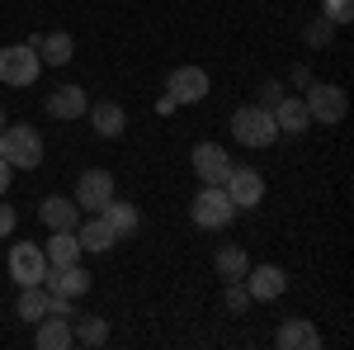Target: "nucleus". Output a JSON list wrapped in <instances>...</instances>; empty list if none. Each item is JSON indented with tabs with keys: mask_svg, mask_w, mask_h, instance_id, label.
<instances>
[{
	"mask_svg": "<svg viewBox=\"0 0 354 350\" xmlns=\"http://www.w3.org/2000/svg\"><path fill=\"white\" fill-rule=\"evenodd\" d=\"M227 128H232V137H236L241 147H255V152H265V147L279 142V123H274L270 109H260V105H241L232 114Z\"/></svg>",
	"mask_w": 354,
	"mask_h": 350,
	"instance_id": "1",
	"label": "nucleus"
},
{
	"mask_svg": "<svg viewBox=\"0 0 354 350\" xmlns=\"http://www.w3.org/2000/svg\"><path fill=\"white\" fill-rule=\"evenodd\" d=\"M0 157L15 166V170H38L43 166V133L15 123V128H0Z\"/></svg>",
	"mask_w": 354,
	"mask_h": 350,
	"instance_id": "2",
	"label": "nucleus"
},
{
	"mask_svg": "<svg viewBox=\"0 0 354 350\" xmlns=\"http://www.w3.org/2000/svg\"><path fill=\"white\" fill-rule=\"evenodd\" d=\"M189 218H194V227H203V232H222L236 218V204L227 199L222 185H198V194L189 204Z\"/></svg>",
	"mask_w": 354,
	"mask_h": 350,
	"instance_id": "3",
	"label": "nucleus"
},
{
	"mask_svg": "<svg viewBox=\"0 0 354 350\" xmlns=\"http://www.w3.org/2000/svg\"><path fill=\"white\" fill-rule=\"evenodd\" d=\"M38 71H43L38 48H28V43H10V48H0V85L24 90V85L38 81Z\"/></svg>",
	"mask_w": 354,
	"mask_h": 350,
	"instance_id": "4",
	"label": "nucleus"
},
{
	"mask_svg": "<svg viewBox=\"0 0 354 350\" xmlns=\"http://www.w3.org/2000/svg\"><path fill=\"white\" fill-rule=\"evenodd\" d=\"M307 114H312V123H340L345 114H350V100H345V90L330 81H307Z\"/></svg>",
	"mask_w": 354,
	"mask_h": 350,
	"instance_id": "5",
	"label": "nucleus"
},
{
	"mask_svg": "<svg viewBox=\"0 0 354 350\" xmlns=\"http://www.w3.org/2000/svg\"><path fill=\"white\" fill-rule=\"evenodd\" d=\"M208 90H213V81H208L203 67H175V71L165 76V100H170V105H198Z\"/></svg>",
	"mask_w": 354,
	"mask_h": 350,
	"instance_id": "6",
	"label": "nucleus"
},
{
	"mask_svg": "<svg viewBox=\"0 0 354 350\" xmlns=\"http://www.w3.org/2000/svg\"><path fill=\"white\" fill-rule=\"evenodd\" d=\"M5 265H10V279H15L19 289H28V284H43V274H48V256H43V246H33V242H15Z\"/></svg>",
	"mask_w": 354,
	"mask_h": 350,
	"instance_id": "7",
	"label": "nucleus"
},
{
	"mask_svg": "<svg viewBox=\"0 0 354 350\" xmlns=\"http://www.w3.org/2000/svg\"><path fill=\"white\" fill-rule=\"evenodd\" d=\"M222 189H227V199H232V204H236V213H241V209H255V204L265 199V175H260V170H250V166L232 161Z\"/></svg>",
	"mask_w": 354,
	"mask_h": 350,
	"instance_id": "8",
	"label": "nucleus"
},
{
	"mask_svg": "<svg viewBox=\"0 0 354 350\" xmlns=\"http://www.w3.org/2000/svg\"><path fill=\"white\" fill-rule=\"evenodd\" d=\"M76 209L81 213H100L104 204L113 199V175L104 170V166H95V170H81V180H76Z\"/></svg>",
	"mask_w": 354,
	"mask_h": 350,
	"instance_id": "9",
	"label": "nucleus"
},
{
	"mask_svg": "<svg viewBox=\"0 0 354 350\" xmlns=\"http://www.w3.org/2000/svg\"><path fill=\"white\" fill-rule=\"evenodd\" d=\"M90 284H95V274H90L81 261H76V265H48V274H43V289H48V294H62V298H85Z\"/></svg>",
	"mask_w": 354,
	"mask_h": 350,
	"instance_id": "10",
	"label": "nucleus"
},
{
	"mask_svg": "<svg viewBox=\"0 0 354 350\" xmlns=\"http://www.w3.org/2000/svg\"><path fill=\"white\" fill-rule=\"evenodd\" d=\"M189 166H194V175H198V185H222L227 170H232V157H227V147H218V142H198L189 152Z\"/></svg>",
	"mask_w": 354,
	"mask_h": 350,
	"instance_id": "11",
	"label": "nucleus"
},
{
	"mask_svg": "<svg viewBox=\"0 0 354 350\" xmlns=\"http://www.w3.org/2000/svg\"><path fill=\"white\" fill-rule=\"evenodd\" d=\"M241 284H245V294H250V303H274V298L288 294V274L279 265H250Z\"/></svg>",
	"mask_w": 354,
	"mask_h": 350,
	"instance_id": "12",
	"label": "nucleus"
},
{
	"mask_svg": "<svg viewBox=\"0 0 354 350\" xmlns=\"http://www.w3.org/2000/svg\"><path fill=\"white\" fill-rule=\"evenodd\" d=\"M38 218H43V227L48 232H76V222H81V209H76V199H62V194H48L43 204H38Z\"/></svg>",
	"mask_w": 354,
	"mask_h": 350,
	"instance_id": "13",
	"label": "nucleus"
},
{
	"mask_svg": "<svg viewBox=\"0 0 354 350\" xmlns=\"http://www.w3.org/2000/svg\"><path fill=\"white\" fill-rule=\"evenodd\" d=\"M274 346L279 350H322V331H317V322H307V317H288V322L274 331Z\"/></svg>",
	"mask_w": 354,
	"mask_h": 350,
	"instance_id": "14",
	"label": "nucleus"
},
{
	"mask_svg": "<svg viewBox=\"0 0 354 350\" xmlns=\"http://www.w3.org/2000/svg\"><path fill=\"white\" fill-rule=\"evenodd\" d=\"M76 242H81V251L104 256V251H113V246H118V237H113V227L100 213H85L81 222H76Z\"/></svg>",
	"mask_w": 354,
	"mask_h": 350,
	"instance_id": "15",
	"label": "nucleus"
},
{
	"mask_svg": "<svg viewBox=\"0 0 354 350\" xmlns=\"http://www.w3.org/2000/svg\"><path fill=\"white\" fill-rule=\"evenodd\" d=\"M270 114H274V123H279V133H288V137H302L307 128H312L307 105H302V100H293V95H279V105H274Z\"/></svg>",
	"mask_w": 354,
	"mask_h": 350,
	"instance_id": "16",
	"label": "nucleus"
},
{
	"mask_svg": "<svg viewBox=\"0 0 354 350\" xmlns=\"http://www.w3.org/2000/svg\"><path fill=\"white\" fill-rule=\"evenodd\" d=\"M100 218L113 227V237H118V242H123V237H133L137 227H142V209H137V204H123L118 194H113L109 204L100 209Z\"/></svg>",
	"mask_w": 354,
	"mask_h": 350,
	"instance_id": "17",
	"label": "nucleus"
},
{
	"mask_svg": "<svg viewBox=\"0 0 354 350\" xmlns=\"http://www.w3.org/2000/svg\"><path fill=\"white\" fill-rule=\"evenodd\" d=\"M85 109H90V100H85L81 85H57L48 95V114L53 119H85Z\"/></svg>",
	"mask_w": 354,
	"mask_h": 350,
	"instance_id": "18",
	"label": "nucleus"
},
{
	"mask_svg": "<svg viewBox=\"0 0 354 350\" xmlns=\"http://www.w3.org/2000/svg\"><path fill=\"white\" fill-rule=\"evenodd\" d=\"M38 326V336H33V346L38 350H66V346H76V336H71V317H43V322H33Z\"/></svg>",
	"mask_w": 354,
	"mask_h": 350,
	"instance_id": "19",
	"label": "nucleus"
},
{
	"mask_svg": "<svg viewBox=\"0 0 354 350\" xmlns=\"http://www.w3.org/2000/svg\"><path fill=\"white\" fill-rule=\"evenodd\" d=\"M85 114H90V128L100 137H118L128 128V114H123V105H113V100H100L95 109H85Z\"/></svg>",
	"mask_w": 354,
	"mask_h": 350,
	"instance_id": "20",
	"label": "nucleus"
},
{
	"mask_svg": "<svg viewBox=\"0 0 354 350\" xmlns=\"http://www.w3.org/2000/svg\"><path fill=\"white\" fill-rule=\"evenodd\" d=\"M213 270H218L222 284H232V279H245V270H250V256H245L241 246L232 242V246H222L218 256H213Z\"/></svg>",
	"mask_w": 354,
	"mask_h": 350,
	"instance_id": "21",
	"label": "nucleus"
},
{
	"mask_svg": "<svg viewBox=\"0 0 354 350\" xmlns=\"http://www.w3.org/2000/svg\"><path fill=\"white\" fill-rule=\"evenodd\" d=\"M38 57H43V67H66V62L76 57L71 33H43V38H38Z\"/></svg>",
	"mask_w": 354,
	"mask_h": 350,
	"instance_id": "22",
	"label": "nucleus"
},
{
	"mask_svg": "<svg viewBox=\"0 0 354 350\" xmlns=\"http://www.w3.org/2000/svg\"><path fill=\"white\" fill-rule=\"evenodd\" d=\"M43 256H48V265H76V261H81V242H76V232H53L48 246H43Z\"/></svg>",
	"mask_w": 354,
	"mask_h": 350,
	"instance_id": "23",
	"label": "nucleus"
},
{
	"mask_svg": "<svg viewBox=\"0 0 354 350\" xmlns=\"http://www.w3.org/2000/svg\"><path fill=\"white\" fill-rule=\"evenodd\" d=\"M71 336H76V341H81V346H104V341H109V322H104V317H100V313H85V317H71Z\"/></svg>",
	"mask_w": 354,
	"mask_h": 350,
	"instance_id": "24",
	"label": "nucleus"
},
{
	"mask_svg": "<svg viewBox=\"0 0 354 350\" xmlns=\"http://www.w3.org/2000/svg\"><path fill=\"white\" fill-rule=\"evenodd\" d=\"M24 322H43L48 317V289L43 284H28V289H19V308H15Z\"/></svg>",
	"mask_w": 354,
	"mask_h": 350,
	"instance_id": "25",
	"label": "nucleus"
},
{
	"mask_svg": "<svg viewBox=\"0 0 354 350\" xmlns=\"http://www.w3.org/2000/svg\"><path fill=\"white\" fill-rule=\"evenodd\" d=\"M330 38H335V24H330L326 15H317V19L307 24V48H326Z\"/></svg>",
	"mask_w": 354,
	"mask_h": 350,
	"instance_id": "26",
	"label": "nucleus"
},
{
	"mask_svg": "<svg viewBox=\"0 0 354 350\" xmlns=\"http://www.w3.org/2000/svg\"><path fill=\"white\" fill-rule=\"evenodd\" d=\"M322 15H326L335 28L350 24V19H354V0H322Z\"/></svg>",
	"mask_w": 354,
	"mask_h": 350,
	"instance_id": "27",
	"label": "nucleus"
},
{
	"mask_svg": "<svg viewBox=\"0 0 354 350\" xmlns=\"http://www.w3.org/2000/svg\"><path fill=\"white\" fill-rule=\"evenodd\" d=\"M245 308H250V294H245L241 279H232L227 284V313H245Z\"/></svg>",
	"mask_w": 354,
	"mask_h": 350,
	"instance_id": "28",
	"label": "nucleus"
},
{
	"mask_svg": "<svg viewBox=\"0 0 354 350\" xmlns=\"http://www.w3.org/2000/svg\"><path fill=\"white\" fill-rule=\"evenodd\" d=\"M279 95H283V85H279V81H265V85H260V100H255V105H260V109H274V105H279Z\"/></svg>",
	"mask_w": 354,
	"mask_h": 350,
	"instance_id": "29",
	"label": "nucleus"
},
{
	"mask_svg": "<svg viewBox=\"0 0 354 350\" xmlns=\"http://www.w3.org/2000/svg\"><path fill=\"white\" fill-rule=\"evenodd\" d=\"M15 222H19L15 209H10V204H0V237H10V232H15Z\"/></svg>",
	"mask_w": 354,
	"mask_h": 350,
	"instance_id": "30",
	"label": "nucleus"
},
{
	"mask_svg": "<svg viewBox=\"0 0 354 350\" xmlns=\"http://www.w3.org/2000/svg\"><path fill=\"white\" fill-rule=\"evenodd\" d=\"M10 180H15V166H10L5 157H0V199L10 194Z\"/></svg>",
	"mask_w": 354,
	"mask_h": 350,
	"instance_id": "31",
	"label": "nucleus"
},
{
	"mask_svg": "<svg viewBox=\"0 0 354 350\" xmlns=\"http://www.w3.org/2000/svg\"><path fill=\"white\" fill-rule=\"evenodd\" d=\"M0 128H5V109H0Z\"/></svg>",
	"mask_w": 354,
	"mask_h": 350,
	"instance_id": "32",
	"label": "nucleus"
}]
</instances>
